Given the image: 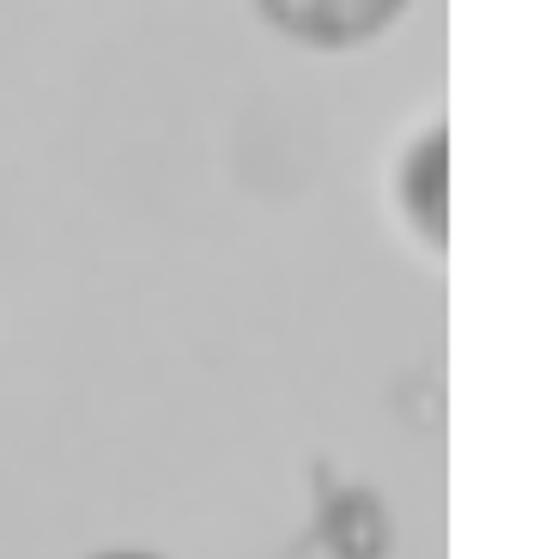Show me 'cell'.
<instances>
[{"mask_svg": "<svg viewBox=\"0 0 540 559\" xmlns=\"http://www.w3.org/2000/svg\"><path fill=\"white\" fill-rule=\"evenodd\" d=\"M104 559H153V554H104Z\"/></svg>", "mask_w": 540, "mask_h": 559, "instance_id": "3957f363", "label": "cell"}, {"mask_svg": "<svg viewBox=\"0 0 540 559\" xmlns=\"http://www.w3.org/2000/svg\"><path fill=\"white\" fill-rule=\"evenodd\" d=\"M395 201H401V219L419 231L431 255H444L449 243V128L431 122L395 165Z\"/></svg>", "mask_w": 540, "mask_h": 559, "instance_id": "7a4b0ae2", "label": "cell"}, {"mask_svg": "<svg viewBox=\"0 0 540 559\" xmlns=\"http://www.w3.org/2000/svg\"><path fill=\"white\" fill-rule=\"evenodd\" d=\"M413 0H255V13L298 49L316 56H347V49H371L376 37L407 19Z\"/></svg>", "mask_w": 540, "mask_h": 559, "instance_id": "6da1fadb", "label": "cell"}]
</instances>
